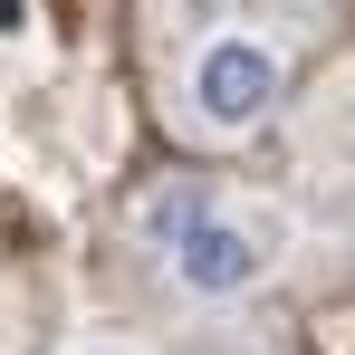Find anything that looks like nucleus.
I'll return each instance as SVG.
<instances>
[{"instance_id":"nucleus-2","label":"nucleus","mask_w":355,"mask_h":355,"mask_svg":"<svg viewBox=\"0 0 355 355\" xmlns=\"http://www.w3.org/2000/svg\"><path fill=\"white\" fill-rule=\"evenodd\" d=\"M288 39L279 29H259V19H221V29H202L192 39V58L173 77V116L192 144H250L259 125L288 106Z\"/></svg>"},{"instance_id":"nucleus-3","label":"nucleus","mask_w":355,"mask_h":355,"mask_svg":"<svg viewBox=\"0 0 355 355\" xmlns=\"http://www.w3.org/2000/svg\"><path fill=\"white\" fill-rule=\"evenodd\" d=\"M29 29H39V10L29 0H0V49H29Z\"/></svg>"},{"instance_id":"nucleus-1","label":"nucleus","mask_w":355,"mask_h":355,"mask_svg":"<svg viewBox=\"0 0 355 355\" xmlns=\"http://www.w3.org/2000/svg\"><path fill=\"white\" fill-rule=\"evenodd\" d=\"M135 240L154 250V269H164L192 307H240L250 288H269V279L288 269V221L259 211V202H221V192H202V182L144 192Z\"/></svg>"},{"instance_id":"nucleus-4","label":"nucleus","mask_w":355,"mask_h":355,"mask_svg":"<svg viewBox=\"0 0 355 355\" xmlns=\"http://www.w3.org/2000/svg\"><path fill=\"white\" fill-rule=\"evenodd\" d=\"M77 355H125V346H77Z\"/></svg>"}]
</instances>
